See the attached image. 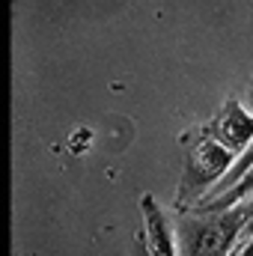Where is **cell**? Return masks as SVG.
<instances>
[{"label": "cell", "mask_w": 253, "mask_h": 256, "mask_svg": "<svg viewBox=\"0 0 253 256\" xmlns=\"http://www.w3.org/2000/svg\"><path fill=\"white\" fill-rule=\"evenodd\" d=\"M250 214L253 206L232 208L226 214H214V218H206V220H185L182 230H179L185 256H224Z\"/></svg>", "instance_id": "6da1fadb"}, {"label": "cell", "mask_w": 253, "mask_h": 256, "mask_svg": "<svg viewBox=\"0 0 253 256\" xmlns=\"http://www.w3.org/2000/svg\"><path fill=\"white\" fill-rule=\"evenodd\" d=\"M226 164H230V152L220 149V146H214V143H206V146H200V149L194 152V161H190L188 173L194 176V185H196V182H208V179H214Z\"/></svg>", "instance_id": "7a4b0ae2"}, {"label": "cell", "mask_w": 253, "mask_h": 256, "mask_svg": "<svg viewBox=\"0 0 253 256\" xmlns=\"http://www.w3.org/2000/svg\"><path fill=\"white\" fill-rule=\"evenodd\" d=\"M143 212H146V254L149 256H173V244H170V232L164 226L161 212L155 208V202L146 196L143 200Z\"/></svg>", "instance_id": "3957f363"}, {"label": "cell", "mask_w": 253, "mask_h": 256, "mask_svg": "<svg viewBox=\"0 0 253 256\" xmlns=\"http://www.w3.org/2000/svg\"><path fill=\"white\" fill-rule=\"evenodd\" d=\"M218 134H220L230 146H242V143L253 134V120L238 108V104H230V108L224 110V116L218 120Z\"/></svg>", "instance_id": "277c9868"}]
</instances>
